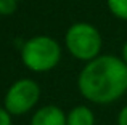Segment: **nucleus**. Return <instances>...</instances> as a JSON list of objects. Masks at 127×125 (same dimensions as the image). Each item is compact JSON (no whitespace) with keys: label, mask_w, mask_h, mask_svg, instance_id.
Returning a JSON list of instances; mask_svg holds the SVG:
<instances>
[{"label":"nucleus","mask_w":127,"mask_h":125,"mask_svg":"<svg viewBox=\"0 0 127 125\" xmlns=\"http://www.w3.org/2000/svg\"><path fill=\"white\" fill-rule=\"evenodd\" d=\"M77 85L92 103H113L127 91V64L111 55L98 56L81 71Z\"/></svg>","instance_id":"obj_1"},{"label":"nucleus","mask_w":127,"mask_h":125,"mask_svg":"<svg viewBox=\"0 0 127 125\" xmlns=\"http://www.w3.org/2000/svg\"><path fill=\"white\" fill-rule=\"evenodd\" d=\"M61 56V48L47 35H39L32 37L23 45L21 50V60L26 67L35 72H47L53 69L60 61Z\"/></svg>","instance_id":"obj_2"},{"label":"nucleus","mask_w":127,"mask_h":125,"mask_svg":"<svg viewBox=\"0 0 127 125\" xmlns=\"http://www.w3.org/2000/svg\"><path fill=\"white\" fill-rule=\"evenodd\" d=\"M66 47L74 58L82 61H92L98 58L101 50V37L92 24L77 22L66 32Z\"/></svg>","instance_id":"obj_3"},{"label":"nucleus","mask_w":127,"mask_h":125,"mask_svg":"<svg viewBox=\"0 0 127 125\" xmlns=\"http://www.w3.org/2000/svg\"><path fill=\"white\" fill-rule=\"evenodd\" d=\"M40 87L31 79H21L8 88L5 95V109L10 116H23L37 104Z\"/></svg>","instance_id":"obj_4"},{"label":"nucleus","mask_w":127,"mask_h":125,"mask_svg":"<svg viewBox=\"0 0 127 125\" xmlns=\"http://www.w3.org/2000/svg\"><path fill=\"white\" fill-rule=\"evenodd\" d=\"M66 117L58 106H43L32 116L31 125H66Z\"/></svg>","instance_id":"obj_5"},{"label":"nucleus","mask_w":127,"mask_h":125,"mask_svg":"<svg viewBox=\"0 0 127 125\" xmlns=\"http://www.w3.org/2000/svg\"><path fill=\"white\" fill-rule=\"evenodd\" d=\"M95 117L93 112L87 106H76L74 109L69 111L66 117V125H93Z\"/></svg>","instance_id":"obj_6"},{"label":"nucleus","mask_w":127,"mask_h":125,"mask_svg":"<svg viewBox=\"0 0 127 125\" xmlns=\"http://www.w3.org/2000/svg\"><path fill=\"white\" fill-rule=\"evenodd\" d=\"M108 6L114 16L127 19V0H108Z\"/></svg>","instance_id":"obj_7"},{"label":"nucleus","mask_w":127,"mask_h":125,"mask_svg":"<svg viewBox=\"0 0 127 125\" xmlns=\"http://www.w3.org/2000/svg\"><path fill=\"white\" fill-rule=\"evenodd\" d=\"M0 125H11V116L6 109L0 107Z\"/></svg>","instance_id":"obj_8"},{"label":"nucleus","mask_w":127,"mask_h":125,"mask_svg":"<svg viewBox=\"0 0 127 125\" xmlns=\"http://www.w3.org/2000/svg\"><path fill=\"white\" fill-rule=\"evenodd\" d=\"M118 125H127V106H124L121 109L118 116Z\"/></svg>","instance_id":"obj_9"},{"label":"nucleus","mask_w":127,"mask_h":125,"mask_svg":"<svg viewBox=\"0 0 127 125\" xmlns=\"http://www.w3.org/2000/svg\"><path fill=\"white\" fill-rule=\"evenodd\" d=\"M122 58H124V62L127 64V42H126L124 48H122Z\"/></svg>","instance_id":"obj_10"},{"label":"nucleus","mask_w":127,"mask_h":125,"mask_svg":"<svg viewBox=\"0 0 127 125\" xmlns=\"http://www.w3.org/2000/svg\"><path fill=\"white\" fill-rule=\"evenodd\" d=\"M10 2H16V0H10Z\"/></svg>","instance_id":"obj_11"}]
</instances>
